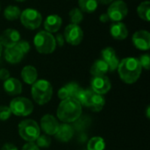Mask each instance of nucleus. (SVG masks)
Listing matches in <instances>:
<instances>
[{
    "mask_svg": "<svg viewBox=\"0 0 150 150\" xmlns=\"http://www.w3.org/2000/svg\"><path fill=\"white\" fill-rule=\"evenodd\" d=\"M117 69L120 79L128 84L136 83L142 71L139 60L135 57H126L122 59Z\"/></svg>",
    "mask_w": 150,
    "mask_h": 150,
    "instance_id": "1",
    "label": "nucleus"
},
{
    "mask_svg": "<svg viewBox=\"0 0 150 150\" xmlns=\"http://www.w3.org/2000/svg\"><path fill=\"white\" fill-rule=\"evenodd\" d=\"M83 106L76 98L62 100L56 110V116L63 123H72L77 120L83 111Z\"/></svg>",
    "mask_w": 150,
    "mask_h": 150,
    "instance_id": "2",
    "label": "nucleus"
},
{
    "mask_svg": "<svg viewBox=\"0 0 150 150\" xmlns=\"http://www.w3.org/2000/svg\"><path fill=\"white\" fill-rule=\"evenodd\" d=\"M31 94L36 104L40 105H46L53 97V86L47 80H37L33 84H32Z\"/></svg>",
    "mask_w": 150,
    "mask_h": 150,
    "instance_id": "3",
    "label": "nucleus"
},
{
    "mask_svg": "<svg viewBox=\"0 0 150 150\" xmlns=\"http://www.w3.org/2000/svg\"><path fill=\"white\" fill-rule=\"evenodd\" d=\"M33 45L37 52L42 54H52L56 48L54 36L47 31H40L35 34Z\"/></svg>",
    "mask_w": 150,
    "mask_h": 150,
    "instance_id": "4",
    "label": "nucleus"
},
{
    "mask_svg": "<svg viewBox=\"0 0 150 150\" xmlns=\"http://www.w3.org/2000/svg\"><path fill=\"white\" fill-rule=\"evenodd\" d=\"M18 134L27 142H34L40 135V128L38 123L31 119L22 120L18 127Z\"/></svg>",
    "mask_w": 150,
    "mask_h": 150,
    "instance_id": "5",
    "label": "nucleus"
},
{
    "mask_svg": "<svg viewBox=\"0 0 150 150\" xmlns=\"http://www.w3.org/2000/svg\"><path fill=\"white\" fill-rule=\"evenodd\" d=\"M9 107L11 114L18 117H26L33 111V102L29 98L24 97H17L13 98L11 101Z\"/></svg>",
    "mask_w": 150,
    "mask_h": 150,
    "instance_id": "6",
    "label": "nucleus"
},
{
    "mask_svg": "<svg viewBox=\"0 0 150 150\" xmlns=\"http://www.w3.org/2000/svg\"><path fill=\"white\" fill-rule=\"evenodd\" d=\"M21 24L29 30L38 29L42 23V16L39 11L33 8L25 9L20 13Z\"/></svg>",
    "mask_w": 150,
    "mask_h": 150,
    "instance_id": "7",
    "label": "nucleus"
},
{
    "mask_svg": "<svg viewBox=\"0 0 150 150\" xmlns=\"http://www.w3.org/2000/svg\"><path fill=\"white\" fill-rule=\"evenodd\" d=\"M106 13L111 21L120 22L128 13L127 4L123 0H114L110 4Z\"/></svg>",
    "mask_w": 150,
    "mask_h": 150,
    "instance_id": "8",
    "label": "nucleus"
},
{
    "mask_svg": "<svg viewBox=\"0 0 150 150\" xmlns=\"http://www.w3.org/2000/svg\"><path fill=\"white\" fill-rule=\"evenodd\" d=\"M63 36L66 42L72 46H77L83 39V32L79 25L69 24L65 27Z\"/></svg>",
    "mask_w": 150,
    "mask_h": 150,
    "instance_id": "9",
    "label": "nucleus"
},
{
    "mask_svg": "<svg viewBox=\"0 0 150 150\" xmlns=\"http://www.w3.org/2000/svg\"><path fill=\"white\" fill-rule=\"evenodd\" d=\"M112 88V83L110 79L106 76H92L91 81V89L94 93L105 95Z\"/></svg>",
    "mask_w": 150,
    "mask_h": 150,
    "instance_id": "10",
    "label": "nucleus"
},
{
    "mask_svg": "<svg viewBox=\"0 0 150 150\" xmlns=\"http://www.w3.org/2000/svg\"><path fill=\"white\" fill-rule=\"evenodd\" d=\"M132 41L134 46L142 51H148L150 48V33L146 30H140L133 34Z\"/></svg>",
    "mask_w": 150,
    "mask_h": 150,
    "instance_id": "11",
    "label": "nucleus"
},
{
    "mask_svg": "<svg viewBox=\"0 0 150 150\" xmlns=\"http://www.w3.org/2000/svg\"><path fill=\"white\" fill-rule=\"evenodd\" d=\"M59 122L55 117L51 114H45L40 119V128L47 135H54L58 130Z\"/></svg>",
    "mask_w": 150,
    "mask_h": 150,
    "instance_id": "12",
    "label": "nucleus"
},
{
    "mask_svg": "<svg viewBox=\"0 0 150 150\" xmlns=\"http://www.w3.org/2000/svg\"><path fill=\"white\" fill-rule=\"evenodd\" d=\"M20 40V33L18 31L8 28L5 29L0 35V44L2 47H14Z\"/></svg>",
    "mask_w": 150,
    "mask_h": 150,
    "instance_id": "13",
    "label": "nucleus"
},
{
    "mask_svg": "<svg viewBox=\"0 0 150 150\" xmlns=\"http://www.w3.org/2000/svg\"><path fill=\"white\" fill-rule=\"evenodd\" d=\"M101 59L104 60L109 68V71L113 72L118 69L120 60L116 54V51L113 47H105L101 51Z\"/></svg>",
    "mask_w": 150,
    "mask_h": 150,
    "instance_id": "14",
    "label": "nucleus"
},
{
    "mask_svg": "<svg viewBox=\"0 0 150 150\" xmlns=\"http://www.w3.org/2000/svg\"><path fill=\"white\" fill-rule=\"evenodd\" d=\"M80 89L81 87L78 85V83L75 82H71L62 86L58 91L57 96L61 100H64L68 98H75Z\"/></svg>",
    "mask_w": 150,
    "mask_h": 150,
    "instance_id": "15",
    "label": "nucleus"
},
{
    "mask_svg": "<svg viewBox=\"0 0 150 150\" xmlns=\"http://www.w3.org/2000/svg\"><path fill=\"white\" fill-rule=\"evenodd\" d=\"M4 90L9 96H18L22 92V83L17 78L9 77L4 81Z\"/></svg>",
    "mask_w": 150,
    "mask_h": 150,
    "instance_id": "16",
    "label": "nucleus"
},
{
    "mask_svg": "<svg viewBox=\"0 0 150 150\" xmlns=\"http://www.w3.org/2000/svg\"><path fill=\"white\" fill-rule=\"evenodd\" d=\"M111 36L117 40H123L128 36V29L123 22H113L110 27Z\"/></svg>",
    "mask_w": 150,
    "mask_h": 150,
    "instance_id": "17",
    "label": "nucleus"
},
{
    "mask_svg": "<svg viewBox=\"0 0 150 150\" xmlns=\"http://www.w3.org/2000/svg\"><path fill=\"white\" fill-rule=\"evenodd\" d=\"M54 136L55 139L61 142H68L74 136V129L69 124L62 123V125H59L58 130Z\"/></svg>",
    "mask_w": 150,
    "mask_h": 150,
    "instance_id": "18",
    "label": "nucleus"
},
{
    "mask_svg": "<svg viewBox=\"0 0 150 150\" xmlns=\"http://www.w3.org/2000/svg\"><path fill=\"white\" fill-rule=\"evenodd\" d=\"M62 25V18L57 15V14H51L48 15L44 22V27L45 31L53 33H57L61 26Z\"/></svg>",
    "mask_w": 150,
    "mask_h": 150,
    "instance_id": "19",
    "label": "nucleus"
},
{
    "mask_svg": "<svg viewBox=\"0 0 150 150\" xmlns=\"http://www.w3.org/2000/svg\"><path fill=\"white\" fill-rule=\"evenodd\" d=\"M24 55L25 54L16 46L5 47L4 52V56L5 61L11 64H17L20 62L24 58Z\"/></svg>",
    "mask_w": 150,
    "mask_h": 150,
    "instance_id": "20",
    "label": "nucleus"
},
{
    "mask_svg": "<svg viewBox=\"0 0 150 150\" xmlns=\"http://www.w3.org/2000/svg\"><path fill=\"white\" fill-rule=\"evenodd\" d=\"M21 78L26 84H33L38 80V71L36 68L32 65L25 66L21 70Z\"/></svg>",
    "mask_w": 150,
    "mask_h": 150,
    "instance_id": "21",
    "label": "nucleus"
},
{
    "mask_svg": "<svg viewBox=\"0 0 150 150\" xmlns=\"http://www.w3.org/2000/svg\"><path fill=\"white\" fill-rule=\"evenodd\" d=\"M108 71H109L108 65L102 59H98V60L95 61L90 69V72L92 76H105Z\"/></svg>",
    "mask_w": 150,
    "mask_h": 150,
    "instance_id": "22",
    "label": "nucleus"
},
{
    "mask_svg": "<svg viewBox=\"0 0 150 150\" xmlns=\"http://www.w3.org/2000/svg\"><path fill=\"white\" fill-rule=\"evenodd\" d=\"M105 105V99L104 96L100 94L93 93L91 98L88 108H90L92 112H98L103 110Z\"/></svg>",
    "mask_w": 150,
    "mask_h": 150,
    "instance_id": "23",
    "label": "nucleus"
},
{
    "mask_svg": "<svg viewBox=\"0 0 150 150\" xmlns=\"http://www.w3.org/2000/svg\"><path fill=\"white\" fill-rule=\"evenodd\" d=\"M94 92L91 91V89H87V90H84V89H80V91H78V93L76 94V99L80 103V105L82 106H85V107H88L89 105V103H90V100H91V98Z\"/></svg>",
    "mask_w": 150,
    "mask_h": 150,
    "instance_id": "24",
    "label": "nucleus"
},
{
    "mask_svg": "<svg viewBox=\"0 0 150 150\" xmlns=\"http://www.w3.org/2000/svg\"><path fill=\"white\" fill-rule=\"evenodd\" d=\"M98 5V0H78V8L86 13L94 12Z\"/></svg>",
    "mask_w": 150,
    "mask_h": 150,
    "instance_id": "25",
    "label": "nucleus"
},
{
    "mask_svg": "<svg viewBox=\"0 0 150 150\" xmlns=\"http://www.w3.org/2000/svg\"><path fill=\"white\" fill-rule=\"evenodd\" d=\"M21 11L16 5H8L4 11V18L9 21H14L20 17Z\"/></svg>",
    "mask_w": 150,
    "mask_h": 150,
    "instance_id": "26",
    "label": "nucleus"
},
{
    "mask_svg": "<svg viewBox=\"0 0 150 150\" xmlns=\"http://www.w3.org/2000/svg\"><path fill=\"white\" fill-rule=\"evenodd\" d=\"M105 142L102 137L95 136L90 139L87 143L88 150H105Z\"/></svg>",
    "mask_w": 150,
    "mask_h": 150,
    "instance_id": "27",
    "label": "nucleus"
},
{
    "mask_svg": "<svg viewBox=\"0 0 150 150\" xmlns=\"http://www.w3.org/2000/svg\"><path fill=\"white\" fill-rule=\"evenodd\" d=\"M149 12H150V2L149 1H143L142 2L139 6L137 7V13L139 17L149 22Z\"/></svg>",
    "mask_w": 150,
    "mask_h": 150,
    "instance_id": "28",
    "label": "nucleus"
},
{
    "mask_svg": "<svg viewBox=\"0 0 150 150\" xmlns=\"http://www.w3.org/2000/svg\"><path fill=\"white\" fill-rule=\"evenodd\" d=\"M69 20H70V24H75V25H78L80 24L83 19V11L76 7V8H73L70 10L69 13Z\"/></svg>",
    "mask_w": 150,
    "mask_h": 150,
    "instance_id": "29",
    "label": "nucleus"
},
{
    "mask_svg": "<svg viewBox=\"0 0 150 150\" xmlns=\"http://www.w3.org/2000/svg\"><path fill=\"white\" fill-rule=\"evenodd\" d=\"M35 142H36L35 144L39 148H48L51 145V139L49 135H47L45 134H40Z\"/></svg>",
    "mask_w": 150,
    "mask_h": 150,
    "instance_id": "30",
    "label": "nucleus"
},
{
    "mask_svg": "<svg viewBox=\"0 0 150 150\" xmlns=\"http://www.w3.org/2000/svg\"><path fill=\"white\" fill-rule=\"evenodd\" d=\"M11 116V112L9 106L1 105L0 106V121H5L9 120Z\"/></svg>",
    "mask_w": 150,
    "mask_h": 150,
    "instance_id": "31",
    "label": "nucleus"
},
{
    "mask_svg": "<svg viewBox=\"0 0 150 150\" xmlns=\"http://www.w3.org/2000/svg\"><path fill=\"white\" fill-rule=\"evenodd\" d=\"M139 62L142 69H145L146 70H149L150 69V56L149 54H144L140 56L138 59Z\"/></svg>",
    "mask_w": 150,
    "mask_h": 150,
    "instance_id": "32",
    "label": "nucleus"
},
{
    "mask_svg": "<svg viewBox=\"0 0 150 150\" xmlns=\"http://www.w3.org/2000/svg\"><path fill=\"white\" fill-rule=\"evenodd\" d=\"M16 47H17L24 54H27V53L29 52V50H30V44H29V42L26 41V40H20L16 44Z\"/></svg>",
    "mask_w": 150,
    "mask_h": 150,
    "instance_id": "33",
    "label": "nucleus"
},
{
    "mask_svg": "<svg viewBox=\"0 0 150 150\" xmlns=\"http://www.w3.org/2000/svg\"><path fill=\"white\" fill-rule=\"evenodd\" d=\"M54 40H55V42H56V46L58 45L59 47H62L64 45V43H65L64 36L62 33H57L56 36L54 37Z\"/></svg>",
    "mask_w": 150,
    "mask_h": 150,
    "instance_id": "34",
    "label": "nucleus"
},
{
    "mask_svg": "<svg viewBox=\"0 0 150 150\" xmlns=\"http://www.w3.org/2000/svg\"><path fill=\"white\" fill-rule=\"evenodd\" d=\"M21 150H40V148L34 142H27L22 147Z\"/></svg>",
    "mask_w": 150,
    "mask_h": 150,
    "instance_id": "35",
    "label": "nucleus"
},
{
    "mask_svg": "<svg viewBox=\"0 0 150 150\" xmlns=\"http://www.w3.org/2000/svg\"><path fill=\"white\" fill-rule=\"evenodd\" d=\"M10 76V72L8 69H0V80L2 81H5L7 80Z\"/></svg>",
    "mask_w": 150,
    "mask_h": 150,
    "instance_id": "36",
    "label": "nucleus"
},
{
    "mask_svg": "<svg viewBox=\"0 0 150 150\" xmlns=\"http://www.w3.org/2000/svg\"><path fill=\"white\" fill-rule=\"evenodd\" d=\"M1 150H18V148L14 145V144H12V143H5L2 148H1Z\"/></svg>",
    "mask_w": 150,
    "mask_h": 150,
    "instance_id": "37",
    "label": "nucleus"
},
{
    "mask_svg": "<svg viewBox=\"0 0 150 150\" xmlns=\"http://www.w3.org/2000/svg\"><path fill=\"white\" fill-rule=\"evenodd\" d=\"M99 20L102 23H107L108 21H110V18L107 15V13H103L99 16Z\"/></svg>",
    "mask_w": 150,
    "mask_h": 150,
    "instance_id": "38",
    "label": "nucleus"
},
{
    "mask_svg": "<svg viewBox=\"0 0 150 150\" xmlns=\"http://www.w3.org/2000/svg\"><path fill=\"white\" fill-rule=\"evenodd\" d=\"M114 0H98V2L100 3V4H110Z\"/></svg>",
    "mask_w": 150,
    "mask_h": 150,
    "instance_id": "39",
    "label": "nucleus"
},
{
    "mask_svg": "<svg viewBox=\"0 0 150 150\" xmlns=\"http://www.w3.org/2000/svg\"><path fill=\"white\" fill-rule=\"evenodd\" d=\"M149 111H150V107L149 106H148V107H147V113H146V114H147V118H148V119H150Z\"/></svg>",
    "mask_w": 150,
    "mask_h": 150,
    "instance_id": "40",
    "label": "nucleus"
},
{
    "mask_svg": "<svg viewBox=\"0 0 150 150\" xmlns=\"http://www.w3.org/2000/svg\"><path fill=\"white\" fill-rule=\"evenodd\" d=\"M2 51H3V47H2V45L0 44V56H1V54H2Z\"/></svg>",
    "mask_w": 150,
    "mask_h": 150,
    "instance_id": "41",
    "label": "nucleus"
},
{
    "mask_svg": "<svg viewBox=\"0 0 150 150\" xmlns=\"http://www.w3.org/2000/svg\"><path fill=\"white\" fill-rule=\"evenodd\" d=\"M15 1H17V2H25L26 0H15Z\"/></svg>",
    "mask_w": 150,
    "mask_h": 150,
    "instance_id": "42",
    "label": "nucleus"
},
{
    "mask_svg": "<svg viewBox=\"0 0 150 150\" xmlns=\"http://www.w3.org/2000/svg\"><path fill=\"white\" fill-rule=\"evenodd\" d=\"M0 10H1V7H0Z\"/></svg>",
    "mask_w": 150,
    "mask_h": 150,
    "instance_id": "43",
    "label": "nucleus"
}]
</instances>
